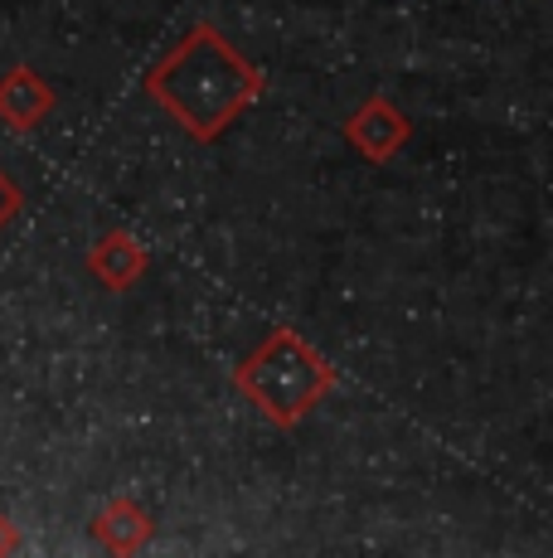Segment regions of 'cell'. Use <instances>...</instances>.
Returning a JSON list of instances; mask_svg holds the SVG:
<instances>
[{
  "label": "cell",
  "instance_id": "cell-2",
  "mask_svg": "<svg viewBox=\"0 0 553 558\" xmlns=\"http://www.w3.org/2000/svg\"><path fill=\"white\" fill-rule=\"evenodd\" d=\"M340 374L302 330L276 326L248 360L233 369V389L243 393L272 427H296L335 393Z\"/></svg>",
  "mask_w": 553,
  "mask_h": 558
},
{
  "label": "cell",
  "instance_id": "cell-5",
  "mask_svg": "<svg viewBox=\"0 0 553 558\" xmlns=\"http://www.w3.org/2000/svg\"><path fill=\"white\" fill-rule=\"evenodd\" d=\"M54 88L39 78L29 63H15L10 73H0V122H10L15 132H29L39 126L49 112H54Z\"/></svg>",
  "mask_w": 553,
  "mask_h": 558
},
{
  "label": "cell",
  "instance_id": "cell-1",
  "mask_svg": "<svg viewBox=\"0 0 553 558\" xmlns=\"http://www.w3.org/2000/svg\"><path fill=\"white\" fill-rule=\"evenodd\" d=\"M262 69L243 59L214 25H195L165 59L151 63L146 93L165 107L195 142H214L223 126L262 98Z\"/></svg>",
  "mask_w": 553,
  "mask_h": 558
},
{
  "label": "cell",
  "instance_id": "cell-4",
  "mask_svg": "<svg viewBox=\"0 0 553 558\" xmlns=\"http://www.w3.org/2000/svg\"><path fill=\"white\" fill-rule=\"evenodd\" d=\"M146 267H151V253H146V243L136 239V233H126V229L102 233V239L93 243V253H88V272L98 277L102 287H112V292L136 287L146 277Z\"/></svg>",
  "mask_w": 553,
  "mask_h": 558
},
{
  "label": "cell",
  "instance_id": "cell-3",
  "mask_svg": "<svg viewBox=\"0 0 553 558\" xmlns=\"http://www.w3.org/2000/svg\"><path fill=\"white\" fill-rule=\"evenodd\" d=\"M408 136H413V122L389 98H369L365 107H355V112L345 117V142L365 160H374V166L398 156L403 146H408Z\"/></svg>",
  "mask_w": 553,
  "mask_h": 558
},
{
  "label": "cell",
  "instance_id": "cell-7",
  "mask_svg": "<svg viewBox=\"0 0 553 558\" xmlns=\"http://www.w3.org/2000/svg\"><path fill=\"white\" fill-rule=\"evenodd\" d=\"M20 209H25V190H20L15 180H10L5 170H0V229H5V223L15 219Z\"/></svg>",
  "mask_w": 553,
  "mask_h": 558
},
{
  "label": "cell",
  "instance_id": "cell-8",
  "mask_svg": "<svg viewBox=\"0 0 553 558\" xmlns=\"http://www.w3.org/2000/svg\"><path fill=\"white\" fill-rule=\"evenodd\" d=\"M20 549V530L10 524V514L0 510V554H15Z\"/></svg>",
  "mask_w": 553,
  "mask_h": 558
},
{
  "label": "cell",
  "instance_id": "cell-6",
  "mask_svg": "<svg viewBox=\"0 0 553 558\" xmlns=\"http://www.w3.org/2000/svg\"><path fill=\"white\" fill-rule=\"evenodd\" d=\"M93 534H98V544L108 554H142L156 539V520L132 496H112L93 520Z\"/></svg>",
  "mask_w": 553,
  "mask_h": 558
}]
</instances>
